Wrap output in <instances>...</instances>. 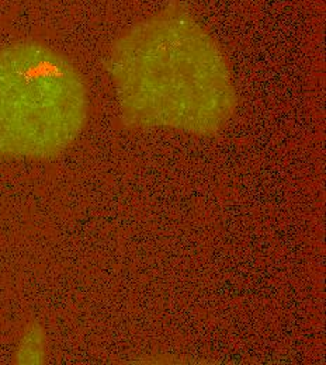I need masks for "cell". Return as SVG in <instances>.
<instances>
[{"mask_svg": "<svg viewBox=\"0 0 326 365\" xmlns=\"http://www.w3.org/2000/svg\"><path fill=\"white\" fill-rule=\"evenodd\" d=\"M44 333L41 327L31 326L24 333L17 351V361L24 364H39L44 361Z\"/></svg>", "mask_w": 326, "mask_h": 365, "instance_id": "cell-3", "label": "cell"}, {"mask_svg": "<svg viewBox=\"0 0 326 365\" xmlns=\"http://www.w3.org/2000/svg\"><path fill=\"white\" fill-rule=\"evenodd\" d=\"M106 66L120 118L130 130L210 137L238 107L225 53L178 3L126 30L110 48Z\"/></svg>", "mask_w": 326, "mask_h": 365, "instance_id": "cell-1", "label": "cell"}, {"mask_svg": "<svg viewBox=\"0 0 326 365\" xmlns=\"http://www.w3.org/2000/svg\"><path fill=\"white\" fill-rule=\"evenodd\" d=\"M88 117L86 83L63 55L36 41L0 48V156L56 158Z\"/></svg>", "mask_w": 326, "mask_h": 365, "instance_id": "cell-2", "label": "cell"}]
</instances>
